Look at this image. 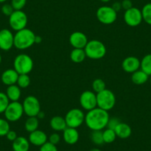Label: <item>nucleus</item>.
I'll list each match as a JSON object with an SVG mask.
<instances>
[{
    "mask_svg": "<svg viewBox=\"0 0 151 151\" xmlns=\"http://www.w3.org/2000/svg\"><path fill=\"white\" fill-rule=\"evenodd\" d=\"M110 119L108 111L96 107L88 111L85 115V122L91 130H102L107 127Z\"/></svg>",
    "mask_w": 151,
    "mask_h": 151,
    "instance_id": "f257e3e1",
    "label": "nucleus"
},
{
    "mask_svg": "<svg viewBox=\"0 0 151 151\" xmlns=\"http://www.w3.org/2000/svg\"><path fill=\"white\" fill-rule=\"evenodd\" d=\"M35 33L28 28L17 31L14 35V47L19 50H25L35 44Z\"/></svg>",
    "mask_w": 151,
    "mask_h": 151,
    "instance_id": "f03ea898",
    "label": "nucleus"
},
{
    "mask_svg": "<svg viewBox=\"0 0 151 151\" xmlns=\"http://www.w3.org/2000/svg\"><path fill=\"white\" fill-rule=\"evenodd\" d=\"M84 50L87 57L91 59H102L107 52L105 45L101 42L97 40L88 41Z\"/></svg>",
    "mask_w": 151,
    "mask_h": 151,
    "instance_id": "7ed1b4c3",
    "label": "nucleus"
},
{
    "mask_svg": "<svg viewBox=\"0 0 151 151\" xmlns=\"http://www.w3.org/2000/svg\"><path fill=\"white\" fill-rule=\"evenodd\" d=\"M33 68V61L30 56L24 53L18 55L14 61V69L19 74H29Z\"/></svg>",
    "mask_w": 151,
    "mask_h": 151,
    "instance_id": "20e7f679",
    "label": "nucleus"
},
{
    "mask_svg": "<svg viewBox=\"0 0 151 151\" xmlns=\"http://www.w3.org/2000/svg\"><path fill=\"white\" fill-rule=\"evenodd\" d=\"M97 107L104 110H110L116 104V96L111 91L105 89L96 94Z\"/></svg>",
    "mask_w": 151,
    "mask_h": 151,
    "instance_id": "39448f33",
    "label": "nucleus"
},
{
    "mask_svg": "<svg viewBox=\"0 0 151 151\" xmlns=\"http://www.w3.org/2000/svg\"><path fill=\"white\" fill-rule=\"evenodd\" d=\"M85 118V115L82 110L79 108H73L67 113L65 119L68 127L77 128L83 124Z\"/></svg>",
    "mask_w": 151,
    "mask_h": 151,
    "instance_id": "423d86ee",
    "label": "nucleus"
},
{
    "mask_svg": "<svg viewBox=\"0 0 151 151\" xmlns=\"http://www.w3.org/2000/svg\"><path fill=\"white\" fill-rule=\"evenodd\" d=\"M22 107L24 113H25L28 117L37 116L38 113L41 111L40 101L33 96H28L24 99Z\"/></svg>",
    "mask_w": 151,
    "mask_h": 151,
    "instance_id": "0eeeda50",
    "label": "nucleus"
},
{
    "mask_svg": "<svg viewBox=\"0 0 151 151\" xmlns=\"http://www.w3.org/2000/svg\"><path fill=\"white\" fill-rule=\"evenodd\" d=\"M5 116L8 122H17L19 120L24 113L22 104L17 101H11L4 112Z\"/></svg>",
    "mask_w": 151,
    "mask_h": 151,
    "instance_id": "6e6552de",
    "label": "nucleus"
},
{
    "mask_svg": "<svg viewBox=\"0 0 151 151\" xmlns=\"http://www.w3.org/2000/svg\"><path fill=\"white\" fill-rule=\"evenodd\" d=\"M96 18L104 24H111L117 19V13L111 6H101L96 11Z\"/></svg>",
    "mask_w": 151,
    "mask_h": 151,
    "instance_id": "1a4fd4ad",
    "label": "nucleus"
},
{
    "mask_svg": "<svg viewBox=\"0 0 151 151\" xmlns=\"http://www.w3.org/2000/svg\"><path fill=\"white\" fill-rule=\"evenodd\" d=\"M27 22V16L22 11H14V13L9 17L10 26L16 31L25 28Z\"/></svg>",
    "mask_w": 151,
    "mask_h": 151,
    "instance_id": "9d476101",
    "label": "nucleus"
},
{
    "mask_svg": "<svg viewBox=\"0 0 151 151\" xmlns=\"http://www.w3.org/2000/svg\"><path fill=\"white\" fill-rule=\"evenodd\" d=\"M124 20L126 24L130 27H136L139 25L143 20L142 11L134 7L127 10L124 12Z\"/></svg>",
    "mask_w": 151,
    "mask_h": 151,
    "instance_id": "9b49d317",
    "label": "nucleus"
},
{
    "mask_svg": "<svg viewBox=\"0 0 151 151\" xmlns=\"http://www.w3.org/2000/svg\"><path fill=\"white\" fill-rule=\"evenodd\" d=\"M79 102L82 108L85 110H93L97 107L96 94L91 91H85L81 94Z\"/></svg>",
    "mask_w": 151,
    "mask_h": 151,
    "instance_id": "f8f14e48",
    "label": "nucleus"
},
{
    "mask_svg": "<svg viewBox=\"0 0 151 151\" xmlns=\"http://www.w3.org/2000/svg\"><path fill=\"white\" fill-rule=\"evenodd\" d=\"M14 46V35L8 29L0 30V49L9 50Z\"/></svg>",
    "mask_w": 151,
    "mask_h": 151,
    "instance_id": "ddd939ff",
    "label": "nucleus"
},
{
    "mask_svg": "<svg viewBox=\"0 0 151 151\" xmlns=\"http://www.w3.org/2000/svg\"><path fill=\"white\" fill-rule=\"evenodd\" d=\"M69 42L73 48L84 49L88 44V40L87 36L84 33L76 31L70 36Z\"/></svg>",
    "mask_w": 151,
    "mask_h": 151,
    "instance_id": "4468645a",
    "label": "nucleus"
},
{
    "mask_svg": "<svg viewBox=\"0 0 151 151\" xmlns=\"http://www.w3.org/2000/svg\"><path fill=\"white\" fill-rule=\"evenodd\" d=\"M122 66L125 72L133 73L139 70L141 66V62L136 56H127L123 60Z\"/></svg>",
    "mask_w": 151,
    "mask_h": 151,
    "instance_id": "2eb2a0df",
    "label": "nucleus"
},
{
    "mask_svg": "<svg viewBox=\"0 0 151 151\" xmlns=\"http://www.w3.org/2000/svg\"><path fill=\"white\" fill-rule=\"evenodd\" d=\"M28 140L33 145L41 147L47 142V136L42 130H36L30 133Z\"/></svg>",
    "mask_w": 151,
    "mask_h": 151,
    "instance_id": "dca6fc26",
    "label": "nucleus"
},
{
    "mask_svg": "<svg viewBox=\"0 0 151 151\" xmlns=\"http://www.w3.org/2000/svg\"><path fill=\"white\" fill-rule=\"evenodd\" d=\"M19 75V74L14 69H7L2 73L1 79L5 85L10 86V85L17 84Z\"/></svg>",
    "mask_w": 151,
    "mask_h": 151,
    "instance_id": "f3484780",
    "label": "nucleus"
},
{
    "mask_svg": "<svg viewBox=\"0 0 151 151\" xmlns=\"http://www.w3.org/2000/svg\"><path fill=\"white\" fill-rule=\"evenodd\" d=\"M63 138L65 142L68 145H74L79 141V133L76 128L67 127L63 131Z\"/></svg>",
    "mask_w": 151,
    "mask_h": 151,
    "instance_id": "a211bd4d",
    "label": "nucleus"
},
{
    "mask_svg": "<svg viewBox=\"0 0 151 151\" xmlns=\"http://www.w3.org/2000/svg\"><path fill=\"white\" fill-rule=\"evenodd\" d=\"M30 142L23 136H19L13 142L12 147L14 151H28L30 149Z\"/></svg>",
    "mask_w": 151,
    "mask_h": 151,
    "instance_id": "6ab92c4d",
    "label": "nucleus"
},
{
    "mask_svg": "<svg viewBox=\"0 0 151 151\" xmlns=\"http://www.w3.org/2000/svg\"><path fill=\"white\" fill-rule=\"evenodd\" d=\"M115 133L117 137L120 139H127L130 136L132 133V129L127 123L120 122L115 128Z\"/></svg>",
    "mask_w": 151,
    "mask_h": 151,
    "instance_id": "aec40b11",
    "label": "nucleus"
},
{
    "mask_svg": "<svg viewBox=\"0 0 151 151\" xmlns=\"http://www.w3.org/2000/svg\"><path fill=\"white\" fill-rule=\"evenodd\" d=\"M50 127L55 131H64L68 127L65 118L60 116H53L50 121Z\"/></svg>",
    "mask_w": 151,
    "mask_h": 151,
    "instance_id": "412c9836",
    "label": "nucleus"
},
{
    "mask_svg": "<svg viewBox=\"0 0 151 151\" xmlns=\"http://www.w3.org/2000/svg\"><path fill=\"white\" fill-rule=\"evenodd\" d=\"M6 95L10 101H17L21 97V88L17 85H12L8 87Z\"/></svg>",
    "mask_w": 151,
    "mask_h": 151,
    "instance_id": "4be33fe9",
    "label": "nucleus"
},
{
    "mask_svg": "<svg viewBox=\"0 0 151 151\" xmlns=\"http://www.w3.org/2000/svg\"><path fill=\"white\" fill-rule=\"evenodd\" d=\"M149 76L145 73L142 70H138L136 72L133 73L131 76V80L134 84L138 85H143L148 80Z\"/></svg>",
    "mask_w": 151,
    "mask_h": 151,
    "instance_id": "5701e85b",
    "label": "nucleus"
},
{
    "mask_svg": "<svg viewBox=\"0 0 151 151\" xmlns=\"http://www.w3.org/2000/svg\"><path fill=\"white\" fill-rule=\"evenodd\" d=\"M70 56L72 62L75 63H81L87 57L85 50L81 48H73V50L71 51Z\"/></svg>",
    "mask_w": 151,
    "mask_h": 151,
    "instance_id": "b1692460",
    "label": "nucleus"
},
{
    "mask_svg": "<svg viewBox=\"0 0 151 151\" xmlns=\"http://www.w3.org/2000/svg\"><path fill=\"white\" fill-rule=\"evenodd\" d=\"M39 119L36 116L33 117H28L24 123V128L26 131L31 133V132L35 131L38 130L39 127Z\"/></svg>",
    "mask_w": 151,
    "mask_h": 151,
    "instance_id": "393cba45",
    "label": "nucleus"
},
{
    "mask_svg": "<svg viewBox=\"0 0 151 151\" xmlns=\"http://www.w3.org/2000/svg\"><path fill=\"white\" fill-rule=\"evenodd\" d=\"M141 70L148 76H151V54H147L141 61Z\"/></svg>",
    "mask_w": 151,
    "mask_h": 151,
    "instance_id": "a878e982",
    "label": "nucleus"
},
{
    "mask_svg": "<svg viewBox=\"0 0 151 151\" xmlns=\"http://www.w3.org/2000/svg\"><path fill=\"white\" fill-rule=\"evenodd\" d=\"M103 133V139H104V143L110 144L113 143L116 139V134L115 133V130L112 129L107 128L102 131Z\"/></svg>",
    "mask_w": 151,
    "mask_h": 151,
    "instance_id": "bb28decb",
    "label": "nucleus"
},
{
    "mask_svg": "<svg viewBox=\"0 0 151 151\" xmlns=\"http://www.w3.org/2000/svg\"><path fill=\"white\" fill-rule=\"evenodd\" d=\"M91 139L93 143L96 145H101L104 144L102 130H93L91 134Z\"/></svg>",
    "mask_w": 151,
    "mask_h": 151,
    "instance_id": "cd10ccee",
    "label": "nucleus"
},
{
    "mask_svg": "<svg viewBox=\"0 0 151 151\" xmlns=\"http://www.w3.org/2000/svg\"><path fill=\"white\" fill-rule=\"evenodd\" d=\"M142 14L143 20L151 25V3H147L142 8Z\"/></svg>",
    "mask_w": 151,
    "mask_h": 151,
    "instance_id": "c85d7f7f",
    "label": "nucleus"
},
{
    "mask_svg": "<svg viewBox=\"0 0 151 151\" xmlns=\"http://www.w3.org/2000/svg\"><path fill=\"white\" fill-rule=\"evenodd\" d=\"M17 84L20 88H27L30 84V79L28 74H19Z\"/></svg>",
    "mask_w": 151,
    "mask_h": 151,
    "instance_id": "c756f323",
    "label": "nucleus"
},
{
    "mask_svg": "<svg viewBox=\"0 0 151 151\" xmlns=\"http://www.w3.org/2000/svg\"><path fill=\"white\" fill-rule=\"evenodd\" d=\"M92 88L94 92L98 93L106 89V84L101 79H96L93 82Z\"/></svg>",
    "mask_w": 151,
    "mask_h": 151,
    "instance_id": "7c9ffc66",
    "label": "nucleus"
},
{
    "mask_svg": "<svg viewBox=\"0 0 151 151\" xmlns=\"http://www.w3.org/2000/svg\"><path fill=\"white\" fill-rule=\"evenodd\" d=\"M9 103L10 100L7 96L6 93L0 92V113H2L5 111Z\"/></svg>",
    "mask_w": 151,
    "mask_h": 151,
    "instance_id": "2f4dec72",
    "label": "nucleus"
},
{
    "mask_svg": "<svg viewBox=\"0 0 151 151\" xmlns=\"http://www.w3.org/2000/svg\"><path fill=\"white\" fill-rule=\"evenodd\" d=\"M10 130V124L8 120L0 119V136H6Z\"/></svg>",
    "mask_w": 151,
    "mask_h": 151,
    "instance_id": "473e14b6",
    "label": "nucleus"
},
{
    "mask_svg": "<svg viewBox=\"0 0 151 151\" xmlns=\"http://www.w3.org/2000/svg\"><path fill=\"white\" fill-rule=\"evenodd\" d=\"M27 0H11V5L14 8V11H22L25 6Z\"/></svg>",
    "mask_w": 151,
    "mask_h": 151,
    "instance_id": "72a5a7b5",
    "label": "nucleus"
},
{
    "mask_svg": "<svg viewBox=\"0 0 151 151\" xmlns=\"http://www.w3.org/2000/svg\"><path fill=\"white\" fill-rule=\"evenodd\" d=\"M40 151H58V149L56 147V145L47 142L45 144L40 147Z\"/></svg>",
    "mask_w": 151,
    "mask_h": 151,
    "instance_id": "f704fd0d",
    "label": "nucleus"
},
{
    "mask_svg": "<svg viewBox=\"0 0 151 151\" xmlns=\"http://www.w3.org/2000/svg\"><path fill=\"white\" fill-rule=\"evenodd\" d=\"M2 12L4 15L10 17L14 13V9L11 4H4L2 7Z\"/></svg>",
    "mask_w": 151,
    "mask_h": 151,
    "instance_id": "c9c22d12",
    "label": "nucleus"
},
{
    "mask_svg": "<svg viewBox=\"0 0 151 151\" xmlns=\"http://www.w3.org/2000/svg\"><path fill=\"white\" fill-rule=\"evenodd\" d=\"M121 122L119 119L116 118V117H113V118L109 119V121L107 122V127L109 129H112V130H115L116 127H117L119 123Z\"/></svg>",
    "mask_w": 151,
    "mask_h": 151,
    "instance_id": "e433bc0d",
    "label": "nucleus"
},
{
    "mask_svg": "<svg viewBox=\"0 0 151 151\" xmlns=\"http://www.w3.org/2000/svg\"><path fill=\"white\" fill-rule=\"evenodd\" d=\"M48 140L49 142H50V143L53 144V145H56L59 143V142H60L61 140V138L60 136H59L58 133H54L50 135V136H49L48 138Z\"/></svg>",
    "mask_w": 151,
    "mask_h": 151,
    "instance_id": "4c0bfd02",
    "label": "nucleus"
},
{
    "mask_svg": "<svg viewBox=\"0 0 151 151\" xmlns=\"http://www.w3.org/2000/svg\"><path fill=\"white\" fill-rule=\"evenodd\" d=\"M121 3H122V8L124 10H125V11L133 8V3H132L131 0H123Z\"/></svg>",
    "mask_w": 151,
    "mask_h": 151,
    "instance_id": "58836bf2",
    "label": "nucleus"
},
{
    "mask_svg": "<svg viewBox=\"0 0 151 151\" xmlns=\"http://www.w3.org/2000/svg\"><path fill=\"white\" fill-rule=\"evenodd\" d=\"M5 136H6L7 139L9 141H11V142H14V141L16 140V139L18 137L17 133H16L15 131H14V130H10V131L7 133V135Z\"/></svg>",
    "mask_w": 151,
    "mask_h": 151,
    "instance_id": "ea45409f",
    "label": "nucleus"
},
{
    "mask_svg": "<svg viewBox=\"0 0 151 151\" xmlns=\"http://www.w3.org/2000/svg\"><path fill=\"white\" fill-rule=\"evenodd\" d=\"M111 8H113V9L116 12L118 13L119 11H121V9L122 8V3H121V2H114V3L112 5Z\"/></svg>",
    "mask_w": 151,
    "mask_h": 151,
    "instance_id": "a19ab883",
    "label": "nucleus"
},
{
    "mask_svg": "<svg viewBox=\"0 0 151 151\" xmlns=\"http://www.w3.org/2000/svg\"><path fill=\"white\" fill-rule=\"evenodd\" d=\"M42 39L41 36L36 35V36H35V43L36 44H40V43L42 42Z\"/></svg>",
    "mask_w": 151,
    "mask_h": 151,
    "instance_id": "79ce46f5",
    "label": "nucleus"
},
{
    "mask_svg": "<svg viewBox=\"0 0 151 151\" xmlns=\"http://www.w3.org/2000/svg\"><path fill=\"white\" fill-rule=\"evenodd\" d=\"M45 113L43 111H40V113H38L37 115V118L38 119H43L45 117Z\"/></svg>",
    "mask_w": 151,
    "mask_h": 151,
    "instance_id": "37998d69",
    "label": "nucleus"
},
{
    "mask_svg": "<svg viewBox=\"0 0 151 151\" xmlns=\"http://www.w3.org/2000/svg\"><path fill=\"white\" fill-rule=\"evenodd\" d=\"M89 151H101V150L98 149V148H93V149L90 150Z\"/></svg>",
    "mask_w": 151,
    "mask_h": 151,
    "instance_id": "c03bdc74",
    "label": "nucleus"
},
{
    "mask_svg": "<svg viewBox=\"0 0 151 151\" xmlns=\"http://www.w3.org/2000/svg\"><path fill=\"white\" fill-rule=\"evenodd\" d=\"M101 2H104V3H107V2H109L110 1V0H100Z\"/></svg>",
    "mask_w": 151,
    "mask_h": 151,
    "instance_id": "a18cd8bd",
    "label": "nucleus"
},
{
    "mask_svg": "<svg viewBox=\"0 0 151 151\" xmlns=\"http://www.w3.org/2000/svg\"><path fill=\"white\" fill-rule=\"evenodd\" d=\"M7 0H0V3H4V2H6Z\"/></svg>",
    "mask_w": 151,
    "mask_h": 151,
    "instance_id": "49530a36",
    "label": "nucleus"
},
{
    "mask_svg": "<svg viewBox=\"0 0 151 151\" xmlns=\"http://www.w3.org/2000/svg\"><path fill=\"white\" fill-rule=\"evenodd\" d=\"M1 62H2V56L0 54V64H1Z\"/></svg>",
    "mask_w": 151,
    "mask_h": 151,
    "instance_id": "de8ad7c7",
    "label": "nucleus"
},
{
    "mask_svg": "<svg viewBox=\"0 0 151 151\" xmlns=\"http://www.w3.org/2000/svg\"><path fill=\"white\" fill-rule=\"evenodd\" d=\"M150 84H151V77H150Z\"/></svg>",
    "mask_w": 151,
    "mask_h": 151,
    "instance_id": "09e8293b",
    "label": "nucleus"
}]
</instances>
